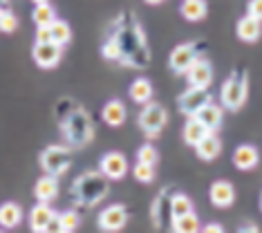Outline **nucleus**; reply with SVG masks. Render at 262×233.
<instances>
[{
  "label": "nucleus",
  "mask_w": 262,
  "mask_h": 233,
  "mask_svg": "<svg viewBox=\"0 0 262 233\" xmlns=\"http://www.w3.org/2000/svg\"><path fill=\"white\" fill-rule=\"evenodd\" d=\"M23 222V208L18 202H5L0 204V226L3 229H16Z\"/></svg>",
  "instance_id": "nucleus-24"
},
{
  "label": "nucleus",
  "mask_w": 262,
  "mask_h": 233,
  "mask_svg": "<svg viewBox=\"0 0 262 233\" xmlns=\"http://www.w3.org/2000/svg\"><path fill=\"white\" fill-rule=\"evenodd\" d=\"M195 153H198V157L202 161H213L222 153V141H220V137L215 133H208L204 139L195 146Z\"/></svg>",
  "instance_id": "nucleus-21"
},
{
  "label": "nucleus",
  "mask_w": 262,
  "mask_h": 233,
  "mask_svg": "<svg viewBox=\"0 0 262 233\" xmlns=\"http://www.w3.org/2000/svg\"><path fill=\"white\" fill-rule=\"evenodd\" d=\"M133 177L141 184H150L155 182V166L152 164H146V161H137L133 166Z\"/></svg>",
  "instance_id": "nucleus-30"
},
{
  "label": "nucleus",
  "mask_w": 262,
  "mask_h": 233,
  "mask_svg": "<svg viewBox=\"0 0 262 233\" xmlns=\"http://www.w3.org/2000/svg\"><path fill=\"white\" fill-rule=\"evenodd\" d=\"M32 58L40 70H52L61 63L63 58V45L54 43V40H47V43H34Z\"/></svg>",
  "instance_id": "nucleus-9"
},
{
  "label": "nucleus",
  "mask_w": 262,
  "mask_h": 233,
  "mask_svg": "<svg viewBox=\"0 0 262 233\" xmlns=\"http://www.w3.org/2000/svg\"><path fill=\"white\" fill-rule=\"evenodd\" d=\"M260 164V153L251 143H242L233 151V166L237 171H253Z\"/></svg>",
  "instance_id": "nucleus-15"
},
{
  "label": "nucleus",
  "mask_w": 262,
  "mask_h": 233,
  "mask_svg": "<svg viewBox=\"0 0 262 233\" xmlns=\"http://www.w3.org/2000/svg\"><path fill=\"white\" fill-rule=\"evenodd\" d=\"M5 3H7V0H0V7H3V5H5Z\"/></svg>",
  "instance_id": "nucleus-41"
},
{
  "label": "nucleus",
  "mask_w": 262,
  "mask_h": 233,
  "mask_svg": "<svg viewBox=\"0 0 262 233\" xmlns=\"http://www.w3.org/2000/svg\"><path fill=\"white\" fill-rule=\"evenodd\" d=\"M208 133H211V130H208L198 117H188L186 123H184L182 137H184V143H186V146H193V148H195Z\"/></svg>",
  "instance_id": "nucleus-18"
},
{
  "label": "nucleus",
  "mask_w": 262,
  "mask_h": 233,
  "mask_svg": "<svg viewBox=\"0 0 262 233\" xmlns=\"http://www.w3.org/2000/svg\"><path fill=\"white\" fill-rule=\"evenodd\" d=\"M108 182L110 179L103 175L101 171H85L76 177V182L72 184V195L76 200V204L81 206H97L99 202L105 200L108 195Z\"/></svg>",
  "instance_id": "nucleus-2"
},
{
  "label": "nucleus",
  "mask_w": 262,
  "mask_h": 233,
  "mask_svg": "<svg viewBox=\"0 0 262 233\" xmlns=\"http://www.w3.org/2000/svg\"><path fill=\"white\" fill-rule=\"evenodd\" d=\"M180 14L188 23H200L208 14V5H206V0H184L180 5Z\"/></svg>",
  "instance_id": "nucleus-25"
},
{
  "label": "nucleus",
  "mask_w": 262,
  "mask_h": 233,
  "mask_svg": "<svg viewBox=\"0 0 262 233\" xmlns=\"http://www.w3.org/2000/svg\"><path fill=\"white\" fill-rule=\"evenodd\" d=\"M240 231H249V233H253V231H260V229H258V224H244V226H240Z\"/></svg>",
  "instance_id": "nucleus-37"
},
{
  "label": "nucleus",
  "mask_w": 262,
  "mask_h": 233,
  "mask_svg": "<svg viewBox=\"0 0 262 233\" xmlns=\"http://www.w3.org/2000/svg\"><path fill=\"white\" fill-rule=\"evenodd\" d=\"M166 195H168V190L164 188L150 206V220H152L155 229H164L166 226V211L170 213V197H166Z\"/></svg>",
  "instance_id": "nucleus-23"
},
{
  "label": "nucleus",
  "mask_w": 262,
  "mask_h": 233,
  "mask_svg": "<svg viewBox=\"0 0 262 233\" xmlns=\"http://www.w3.org/2000/svg\"><path fill=\"white\" fill-rule=\"evenodd\" d=\"M198 56H200L198 43H180L177 47H172V52L168 56V68H170L172 74H186L190 63H193Z\"/></svg>",
  "instance_id": "nucleus-8"
},
{
  "label": "nucleus",
  "mask_w": 262,
  "mask_h": 233,
  "mask_svg": "<svg viewBox=\"0 0 262 233\" xmlns=\"http://www.w3.org/2000/svg\"><path fill=\"white\" fill-rule=\"evenodd\" d=\"M34 5H40V3H50V0H32Z\"/></svg>",
  "instance_id": "nucleus-39"
},
{
  "label": "nucleus",
  "mask_w": 262,
  "mask_h": 233,
  "mask_svg": "<svg viewBox=\"0 0 262 233\" xmlns=\"http://www.w3.org/2000/svg\"><path fill=\"white\" fill-rule=\"evenodd\" d=\"M137 123H139L141 133L146 135V139H157L159 135L164 133L166 123H168V112H166V108L162 103H157V101H148L141 108L139 117H137Z\"/></svg>",
  "instance_id": "nucleus-6"
},
{
  "label": "nucleus",
  "mask_w": 262,
  "mask_h": 233,
  "mask_svg": "<svg viewBox=\"0 0 262 233\" xmlns=\"http://www.w3.org/2000/svg\"><path fill=\"white\" fill-rule=\"evenodd\" d=\"M128 224V208L126 204H110L99 213L97 226L101 231H121Z\"/></svg>",
  "instance_id": "nucleus-11"
},
{
  "label": "nucleus",
  "mask_w": 262,
  "mask_h": 233,
  "mask_svg": "<svg viewBox=\"0 0 262 233\" xmlns=\"http://www.w3.org/2000/svg\"><path fill=\"white\" fill-rule=\"evenodd\" d=\"M47 40H52L50 27H36V43H47Z\"/></svg>",
  "instance_id": "nucleus-35"
},
{
  "label": "nucleus",
  "mask_w": 262,
  "mask_h": 233,
  "mask_svg": "<svg viewBox=\"0 0 262 233\" xmlns=\"http://www.w3.org/2000/svg\"><path fill=\"white\" fill-rule=\"evenodd\" d=\"M190 211H195V206L186 193H175L170 197V218H180V215H186Z\"/></svg>",
  "instance_id": "nucleus-28"
},
{
  "label": "nucleus",
  "mask_w": 262,
  "mask_h": 233,
  "mask_svg": "<svg viewBox=\"0 0 262 233\" xmlns=\"http://www.w3.org/2000/svg\"><path fill=\"white\" fill-rule=\"evenodd\" d=\"M211 101H213V94L208 88H193L190 86L188 90H184L180 97H177V108H180L182 115L195 117L202 108L206 103H211Z\"/></svg>",
  "instance_id": "nucleus-7"
},
{
  "label": "nucleus",
  "mask_w": 262,
  "mask_h": 233,
  "mask_svg": "<svg viewBox=\"0 0 262 233\" xmlns=\"http://www.w3.org/2000/svg\"><path fill=\"white\" fill-rule=\"evenodd\" d=\"M50 32H52V40L58 45H68L70 40H72V27H70V23L63 20V18H56V20L52 23Z\"/></svg>",
  "instance_id": "nucleus-29"
},
{
  "label": "nucleus",
  "mask_w": 262,
  "mask_h": 233,
  "mask_svg": "<svg viewBox=\"0 0 262 233\" xmlns=\"http://www.w3.org/2000/svg\"><path fill=\"white\" fill-rule=\"evenodd\" d=\"M54 218H56V211L50 206V202H38V204L29 211V229L45 233Z\"/></svg>",
  "instance_id": "nucleus-14"
},
{
  "label": "nucleus",
  "mask_w": 262,
  "mask_h": 233,
  "mask_svg": "<svg viewBox=\"0 0 262 233\" xmlns=\"http://www.w3.org/2000/svg\"><path fill=\"white\" fill-rule=\"evenodd\" d=\"M146 5H162V3H166V0H144Z\"/></svg>",
  "instance_id": "nucleus-38"
},
{
  "label": "nucleus",
  "mask_w": 262,
  "mask_h": 233,
  "mask_svg": "<svg viewBox=\"0 0 262 233\" xmlns=\"http://www.w3.org/2000/svg\"><path fill=\"white\" fill-rule=\"evenodd\" d=\"M202 231H206V233H220V231H224V226L220 224V222H208L202 226Z\"/></svg>",
  "instance_id": "nucleus-36"
},
{
  "label": "nucleus",
  "mask_w": 262,
  "mask_h": 233,
  "mask_svg": "<svg viewBox=\"0 0 262 233\" xmlns=\"http://www.w3.org/2000/svg\"><path fill=\"white\" fill-rule=\"evenodd\" d=\"M249 99V74L244 70H233L220 88V101L224 110L237 112Z\"/></svg>",
  "instance_id": "nucleus-4"
},
{
  "label": "nucleus",
  "mask_w": 262,
  "mask_h": 233,
  "mask_svg": "<svg viewBox=\"0 0 262 233\" xmlns=\"http://www.w3.org/2000/svg\"><path fill=\"white\" fill-rule=\"evenodd\" d=\"M126 117H128V110H126V105H123V101H119V99H110L108 103L103 105V110H101V119H103L110 128L123 125Z\"/></svg>",
  "instance_id": "nucleus-17"
},
{
  "label": "nucleus",
  "mask_w": 262,
  "mask_h": 233,
  "mask_svg": "<svg viewBox=\"0 0 262 233\" xmlns=\"http://www.w3.org/2000/svg\"><path fill=\"white\" fill-rule=\"evenodd\" d=\"M58 220H61V231L63 233H72L79 229L81 224V215L76 211H63L61 215H58Z\"/></svg>",
  "instance_id": "nucleus-31"
},
{
  "label": "nucleus",
  "mask_w": 262,
  "mask_h": 233,
  "mask_svg": "<svg viewBox=\"0 0 262 233\" xmlns=\"http://www.w3.org/2000/svg\"><path fill=\"white\" fill-rule=\"evenodd\" d=\"M184 76H186L188 86H193V88H211V83H213V65H211L208 58H204L200 54V56L190 63V68L186 70V74Z\"/></svg>",
  "instance_id": "nucleus-12"
},
{
  "label": "nucleus",
  "mask_w": 262,
  "mask_h": 233,
  "mask_svg": "<svg viewBox=\"0 0 262 233\" xmlns=\"http://www.w3.org/2000/svg\"><path fill=\"white\" fill-rule=\"evenodd\" d=\"M260 211H262V193H260Z\"/></svg>",
  "instance_id": "nucleus-40"
},
{
  "label": "nucleus",
  "mask_w": 262,
  "mask_h": 233,
  "mask_svg": "<svg viewBox=\"0 0 262 233\" xmlns=\"http://www.w3.org/2000/svg\"><path fill=\"white\" fill-rule=\"evenodd\" d=\"M119 47V63L128 65V68H146L150 61V52H148V43L144 29L137 20H123L121 27L117 29V34L110 36Z\"/></svg>",
  "instance_id": "nucleus-1"
},
{
  "label": "nucleus",
  "mask_w": 262,
  "mask_h": 233,
  "mask_svg": "<svg viewBox=\"0 0 262 233\" xmlns=\"http://www.w3.org/2000/svg\"><path fill=\"white\" fill-rule=\"evenodd\" d=\"M195 117H198L200 121L204 123L208 130H211V133H217V130H220V125H222L224 108H222V105H215V103H213V101H211V103H206V105L202 108V110H200Z\"/></svg>",
  "instance_id": "nucleus-20"
},
{
  "label": "nucleus",
  "mask_w": 262,
  "mask_h": 233,
  "mask_svg": "<svg viewBox=\"0 0 262 233\" xmlns=\"http://www.w3.org/2000/svg\"><path fill=\"white\" fill-rule=\"evenodd\" d=\"M208 200L215 208H229L235 202V186L226 179H217L208 188Z\"/></svg>",
  "instance_id": "nucleus-13"
},
{
  "label": "nucleus",
  "mask_w": 262,
  "mask_h": 233,
  "mask_svg": "<svg viewBox=\"0 0 262 233\" xmlns=\"http://www.w3.org/2000/svg\"><path fill=\"white\" fill-rule=\"evenodd\" d=\"M16 27H18V18H16L14 11H9V9L0 11V32L11 34V32H16Z\"/></svg>",
  "instance_id": "nucleus-33"
},
{
  "label": "nucleus",
  "mask_w": 262,
  "mask_h": 233,
  "mask_svg": "<svg viewBox=\"0 0 262 233\" xmlns=\"http://www.w3.org/2000/svg\"><path fill=\"white\" fill-rule=\"evenodd\" d=\"M0 11H3V7H0Z\"/></svg>",
  "instance_id": "nucleus-42"
},
{
  "label": "nucleus",
  "mask_w": 262,
  "mask_h": 233,
  "mask_svg": "<svg viewBox=\"0 0 262 233\" xmlns=\"http://www.w3.org/2000/svg\"><path fill=\"white\" fill-rule=\"evenodd\" d=\"M235 34L242 43H258L260 36H262V20L253 16H242L235 25Z\"/></svg>",
  "instance_id": "nucleus-16"
},
{
  "label": "nucleus",
  "mask_w": 262,
  "mask_h": 233,
  "mask_svg": "<svg viewBox=\"0 0 262 233\" xmlns=\"http://www.w3.org/2000/svg\"><path fill=\"white\" fill-rule=\"evenodd\" d=\"M58 125H61V133L65 137V141H68V146H72V148H83L94 139L92 117L81 105H76Z\"/></svg>",
  "instance_id": "nucleus-3"
},
{
  "label": "nucleus",
  "mask_w": 262,
  "mask_h": 233,
  "mask_svg": "<svg viewBox=\"0 0 262 233\" xmlns=\"http://www.w3.org/2000/svg\"><path fill=\"white\" fill-rule=\"evenodd\" d=\"M56 18H58L56 16V9L52 7L50 3H40L32 11V20L36 23V27H50L52 23L56 20Z\"/></svg>",
  "instance_id": "nucleus-27"
},
{
  "label": "nucleus",
  "mask_w": 262,
  "mask_h": 233,
  "mask_svg": "<svg viewBox=\"0 0 262 233\" xmlns=\"http://www.w3.org/2000/svg\"><path fill=\"white\" fill-rule=\"evenodd\" d=\"M170 229L175 233H195V231H200V218L195 215V211L180 215V218H172Z\"/></svg>",
  "instance_id": "nucleus-26"
},
{
  "label": "nucleus",
  "mask_w": 262,
  "mask_h": 233,
  "mask_svg": "<svg viewBox=\"0 0 262 233\" xmlns=\"http://www.w3.org/2000/svg\"><path fill=\"white\" fill-rule=\"evenodd\" d=\"M99 171L103 173L108 179H112V182H119V179H123L128 175L130 166H128V159H126V155H123V153L110 151V153H105L103 157H101Z\"/></svg>",
  "instance_id": "nucleus-10"
},
{
  "label": "nucleus",
  "mask_w": 262,
  "mask_h": 233,
  "mask_svg": "<svg viewBox=\"0 0 262 233\" xmlns=\"http://www.w3.org/2000/svg\"><path fill=\"white\" fill-rule=\"evenodd\" d=\"M128 94H130V99H133L135 103L144 105V103H148V101H152L155 88H152L150 79H146V76H139V79H135L133 83H130Z\"/></svg>",
  "instance_id": "nucleus-22"
},
{
  "label": "nucleus",
  "mask_w": 262,
  "mask_h": 233,
  "mask_svg": "<svg viewBox=\"0 0 262 233\" xmlns=\"http://www.w3.org/2000/svg\"><path fill=\"white\" fill-rule=\"evenodd\" d=\"M34 197L38 202H52L58 197V179L54 175H47L40 177L36 184H34Z\"/></svg>",
  "instance_id": "nucleus-19"
},
{
  "label": "nucleus",
  "mask_w": 262,
  "mask_h": 233,
  "mask_svg": "<svg viewBox=\"0 0 262 233\" xmlns=\"http://www.w3.org/2000/svg\"><path fill=\"white\" fill-rule=\"evenodd\" d=\"M247 14L262 20V0H249L247 3Z\"/></svg>",
  "instance_id": "nucleus-34"
},
{
  "label": "nucleus",
  "mask_w": 262,
  "mask_h": 233,
  "mask_svg": "<svg viewBox=\"0 0 262 233\" xmlns=\"http://www.w3.org/2000/svg\"><path fill=\"white\" fill-rule=\"evenodd\" d=\"M137 161H146V164L157 166V161H159L157 148H155L152 143H144V146H139V151H137Z\"/></svg>",
  "instance_id": "nucleus-32"
},
{
  "label": "nucleus",
  "mask_w": 262,
  "mask_h": 233,
  "mask_svg": "<svg viewBox=\"0 0 262 233\" xmlns=\"http://www.w3.org/2000/svg\"><path fill=\"white\" fill-rule=\"evenodd\" d=\"M38 164L47 175L61 177L70 171L72 166V146H63V143H52V146L43 148L38 157Z\"/></svg>",
  "instance_id": "nucleus-5"
}]
</instances>
